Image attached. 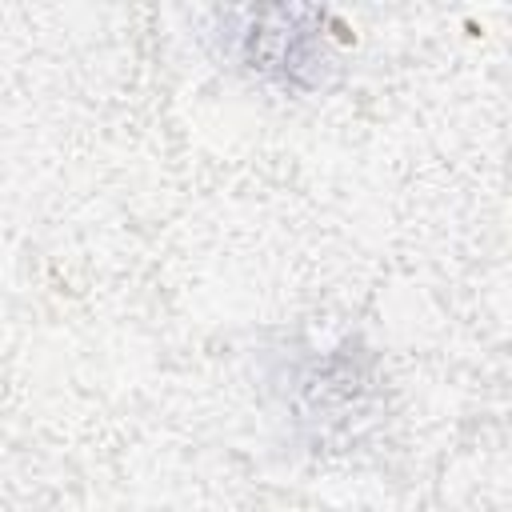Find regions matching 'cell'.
Returning a JSON list of instances; mask_svg holds the SVG:
<instances>
[{"instance_id":"1","label":"cell","mask_w":512,"mask_h":512,"mask_svg":"<svg viewBox=\"0 0 512 512\" xmlns=\"http://www.w3.org/2000/svg\"><path fill=\"white\" fill-rule=\"evenodd\" d=\"M316 20V12L296 8L252 12V28L244 32V60L260 76H272L288 88H316L324 80V68L332 64Z\"/></svg>"}]
</instances>
